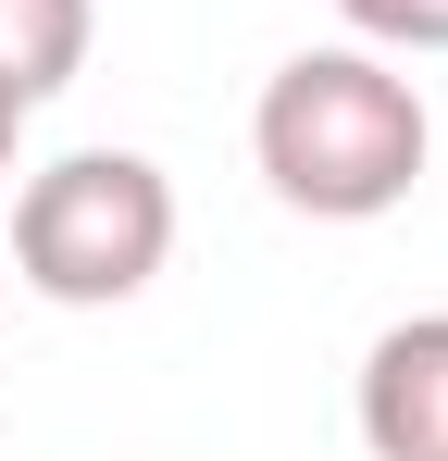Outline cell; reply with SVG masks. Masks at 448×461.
I'll list each match as a JSON object with an SVG mask.
<instances>
[{"label":"cell","instance_id":"cell-1","mask_svg":"<svg viewBox=\"0 0 448 461\" xmlns=\"http://www.w3.org/2000/svg\"><path fill=\"white\" fill-rule=\"evenodd\" d=\"M249 150H262V187L311 212V225H373L424 187V87L399 76L386 50H299L274 63L262 113H249Z\"/></svg>","mask_w":448,"mask_h":461},{"label":"cell","instance_id":"cell-2","mask_svg":"<svg viewBox=\"0 0 448 461\" xmlns=\"http://www.w3.org/2000/svg\"><path fill=\"white\" fill-rule=\"evenodd\" d=\"M175 262V175L138 150H63L13 187V275L63 312H112Z\"/></svg>","mask_w":448,"mask_h":461},{"label":"cell","instance_id":"cell-3","mask_svg":"<svg viewBox=\"0 0 448 461\" xmlns=\"http://www.w3.org/2000/svg\"><path fill=\"white\" fill-rule=\"evenodd\" d=\"M362 449L373 461H448V312H411L362 349Z\"/></svg>","mask_w":448,"mask_h":461},{"label":"cell","instance_id":"cell-4","mask_svg":"<svg viewBox=\"0 0 448 461\" xmlns=\"http://www.w3.org/2000/svg\"><path fill=\"white\" fill-rule=\"evenodd\" d=\"M75 63H87V0H0V87L25 113L75 87Z\"/></svg>","mask_w":448,"mask_h":461},{"label":"cell","instance_id":"cell-5","mask_svg":"<svg viewBox=\"0 0 448 461\" xmlns=\"http://www.w3.org/2000/svg\"><path fill=\"white\" fill-rule=\"evenodd\" d=\"M362 50H448V0H336Z\"/></svg>","mask_w":448,"mask_h":461},{"label":"cell","instance_id":"cell-6","mask_svg":"<svg viewBox=\"0 0 448 461\" xmlns=\"http://www.w3.org/2000/svg\"><path fill=\"white\" fill-rule=\"evenodd\" d=\"M13 150H25V100L0 87V187H13Z\"/></svg>","mask_w":448,"mask_h":461}]
</instances>
